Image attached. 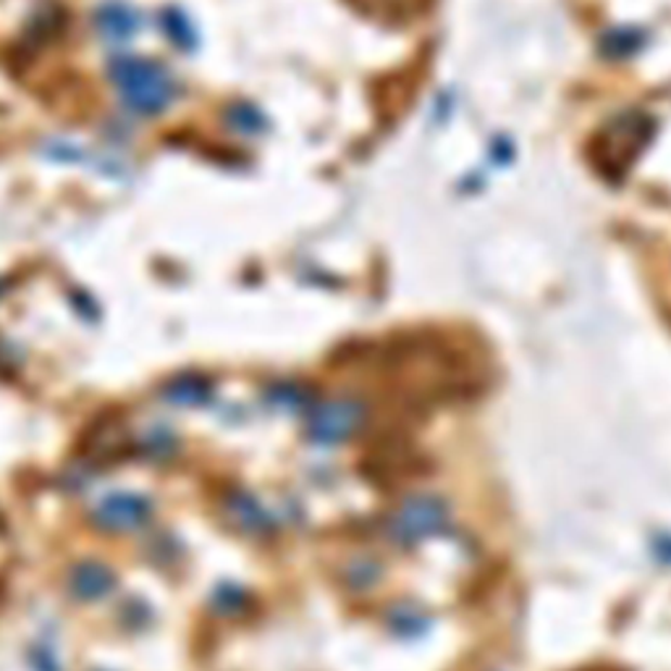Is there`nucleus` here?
<instances>
[{
  "label": "nucleus",
  "instance_id": "obj_2",
  "mask_svg": "<svg viewBox=\"0 0 671 671\" xmlns=\"http://www.w3.org/2000/svg\"><path fill=\"white\" fill-rule=\"evenodd\" d=\"M367 410L360 399L338 397L323 401L307 420V438L315 447H338L360 433L365 425Z\"/></svg>",
  "mask_w": 671,
  "mask_h": 671
},
{
  "label": "nucleus",
  "instance_id": "obj_7",
  "mask_svg": "<svg viewBox=\"0 0 671 671\" xmlns=\"http://www.w3.org/2000/svg\"><path fill=\"white\" fill-rule=\"evenodd\" d=\"M225 506H229L231 517L240 522V528L253 530V532H262L268 528L266 512H262V506L249 499L247 493H234L231 499H225Z\"/></svg>",
  "mask_w": 671,
  "mask_h": 671
},
{
  "label": "nucleus",
  "instance_id": "obj_1",
  "mask_svg": "<svg viewBox=\"0 0 671 671\" xmlns=\"http://www.w3.org/2000/svg\"><path fill=\"white\" fill-rule=\"evenodd\" d=\"M113 79L131 111L142 116H155L171 103L173 81L168 72L153 61L127 59L113 66Z\"/></svg>",
  "mask_w": 671,
  "mask_h": 671
},
{
  "label": "nucleus",
  "instance_id": "obj_6",
  "mask_svg": "<svg viewBox=\"0 0 671 671\" xmlns=\"http://www.w3.org/2000/svg\"><path fill=\"white\" fill-rule=\"evenodd\" d=\"M100 29H103V35L108 37V40H127V37L134 35L137 29V16L131 14L129 5L124 3H111L105 5L103 11H100Z\"/></svg>",
  "mask_w": 671,
  "mask_h": 671
},
{
  "label": "nucleus",
  "instance_id": "obj_5",
  "mask_svg": "<svg viewBox=\"0 0 671 671\" xmlns=\"http://www.w3.org/2000/svg\"><path fill=\"white\" fill-rule=\"evenodd\" d=\"M116 577L105 564L85 562L72 572V593L81 601H100L113 591Z\"/></svg>",
  "mask_w": 671,
  "mask_h": 671
},
{
  "label": "nucleus",
  "instance_id": "obj_8",
  "mask_svg": "<svg viewBox=\"0 0 671 671\" xmlns=\"http://www.w3.org/2000/svg\"><path fill=\"white\" fill-rule=\"evenodd\" d=\"M208 397H210V386L205 384L203 378H177V380H171L166 388V399L171 401V404H181V407L203 404Z\"/></svg>",
  "mask_w": 671,
  "mask_h": 671
},
{
  "label": "nucleus",
  "instance_id": "obj_4",
  "mask_svg": "<svg viewBox=\"0 0 671 671\" xmlns=\"http://www.w3.org/2000/svg\"><path fill=\"white\" fill-rule=\"evenodd\" d=\"M150 512H153V506H150V501L142 499V495L113 493L108 499L100 501L92 519H95L100 530L129 532L142 528L150 519Z\"/></svg>",
  "mask_w": 671,
  "mask_h": 671
},
{
  "label": "nucleus",
  "instance_id": "obj_3",
  "mask_svg": "<svg viewBox=\"0 0 671 671\" xmlns=\"http://www.w3.org/2000/svg\"><path fill=\"white\" fill-rule=\"evenodd\" d=\"M447 519L449 512L441 501L433 499V495H415V499L401 504V509L393 514L388 530H391V538L397 543L412 545L441 532L447 528Z\"/></svg>",
  "mask_w": 671,
  "mask_h": 671
}]
</instances>
